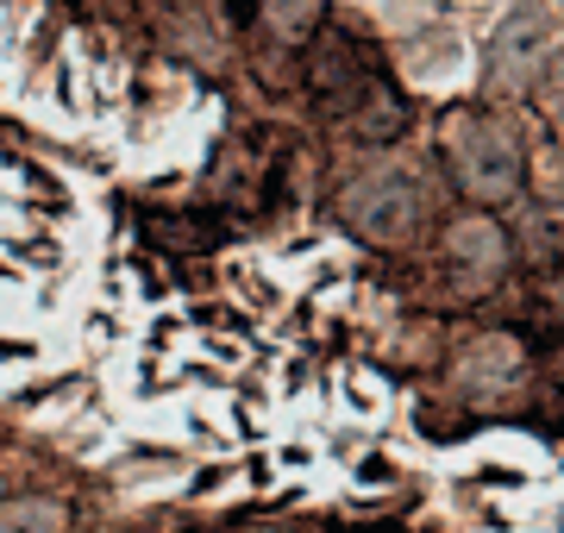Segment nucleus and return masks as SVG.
<instances>
[{"mask_svg":"<svg viewBox=\"0 0 564 533\" xmlns=\"http://www.w3.org/2000/svg\"><path fill=\"white\" fill-rule=\"evenodd\" d=\"M339 214L370 246H408L421 226V188L408 183V170H383V176H364L345 188Z\"/></svg>","mask_w":564,"mask_h":533,"instance_id":"1","label":"nucleus"},{"mask_svg":"<svg viewBox=\"0 0 564 533\" xmlns=\"http://www.w3.org/2000/svg\"><path fill=\"white\" fill-rule=\"evenodd\" d=\"M445 151H452L458 188H464V195H477V202H508V195L521 188V157H514V144H508L502 126L458 120Z\"/></svg>","mask_w":564,"mask_h":533,"instance_id":"2","label":"nucleus"},{"mask_svg":"<svg viewBox=\"0 0 564 533\" xmlns=\"http://www.w3.org/2000/svg\"><path fill=\"white\" fill-rule=\"evenodd\" d=\"M69 509L57 496H0V533H63Z\"/></svg>","mask_w":564,"mask_h":533,"instance_id":"3","label":"nucleus"},{"mask_svg":"<svg viewBox=\"0 0 564 533\" xmlns=\"http://www.w3.org/2000/svg\"><path fill=\"white\" fill-rule=\"evenodd\" d=\"M258 13L282 44H314L326 25V0H258Z\"/></svg>","mask_w":564,"mask_h":533,"instance_id":"4","label":"nucleus"},{"mask_svg":"<svg viewBox=\"0 0 564 533\" xmlns=\"http://www.w3.org/2000/svg\"><path fill=\"white\" fill-rule=\"evenodd\" d=\"M452 258H458V264H477L484 276H496L502 258H508V246H502V232H496L489 220H464L458 232H452Z\"/></svg>","mask_w":564,"mask_h":533,"instance_id":"5","label":"nucleus"}]
</instances>
